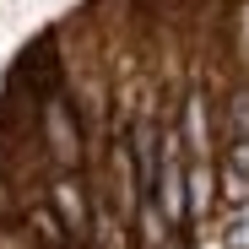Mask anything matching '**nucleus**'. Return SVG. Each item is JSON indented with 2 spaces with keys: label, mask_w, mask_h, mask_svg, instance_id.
<instances>
[{
  "label": "nucleus",
  "mask_w": 249,
  "mask_h": 249,
  "mask_svg": "<svg viewBox=\"0 0 249 249\" xmlns=\"http://www.w3.org/2000/svg\"><path fill=\"white\" fill-rule=\"evenodd\" d=\"M190 184H195V212H206L212 206V168H206V157L190 168Z\"/></svg>",
  "instance_id": "obj_4"
},
{
  "label": "nucleus",
  "mask_w": 249,
  "mask_h": 249,
  "mask_svg": "<svg viewBox=\"0 0 249 249\" xmlns=\"http://www.w3.org/2000/svg\"><path fill=\"white\" fill-rule=\"evenodd\" d=\"M54 200H60V222H65L71 233H87V200H81V190H76L71 179L54 184Z\"/></svg>",
  "instance_id": "obj_1"
},
{
  "label": "nucleus",
  "mask_w": 249,
  "mask_h": 249,
  "mask_svg": "<svg viewBox=\"0 0 249 249\" xmlns=\"http://www.w3.org/2000/svg\"><path fill=\"white\" fill-rule=\"evenodd\" d=\"M228 195H233V200H244V195H249V141H238V146H233V174H228Z\"/></svg>",
  "instance_id": "obj_3"
},
{
  "label": "nucleus",
  "mask_w": 249,
  "mask_h": 249,
  "mask_svg": "<svg viewBox=\"0 0 249 249\" xmlns=\"http://www.w3.org/2000/svg\"><path fill=\"white\" fill-rule=\"evenodd\" d=\"M49 136H54V152L71 162V157H76V136H71V114H65V103L49 108Z\"/></svg>",
  "instance_id": "obj_2"
}]
</instances>
